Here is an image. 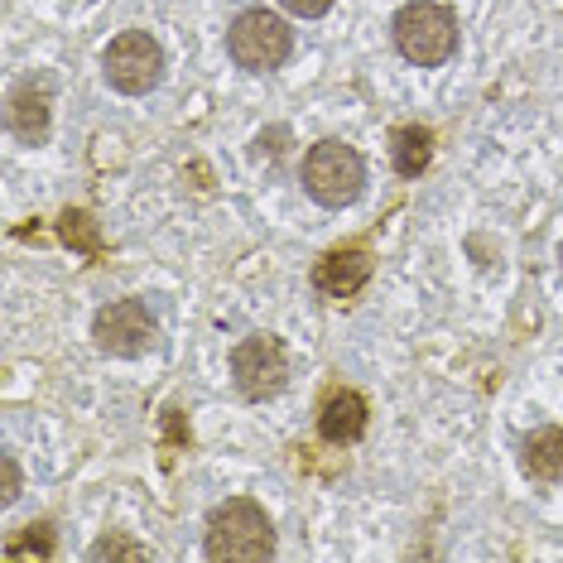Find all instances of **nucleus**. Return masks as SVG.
Listing matches in <instances>:
<instances>
[{
    "instance_id": "9",
    "label": "nucleus",
    "mask_w": 563,
    "mask_h": 563,
    "mask_svg": "<svg viewBox=\"0 0 563 563\" xmlns=\"http://www.w3.org/2000/svg\"><path fill=\"white\" fill-rule=\"evenodd\" d=\"M5 121H10V135L15 140H24V145H44L48 121H54V111H48V87L44 82H20L15 92H10Z\"/></svg>"
},
{
    "instance_id": "2",
    "label": "nucleus",
    "mask_w": 563,
    "mask_h": 563,
    "mask_svg": "<svg viewBox=\"0 0 563 563\" xmlns=\"http://www.w3.org/2000/svg\"><path fill=\"white\" fill-rule=\"evenodd\" d=\"M395 48L415 63V68H443L457 54V15L439 0H409L390 20Z\"/></svg>"
},
{
    "instance_id": "15",
    "label": "nucleus",
    "mask_w": 563,
    "mask_h": 563,
    "mask_svg": "<svg viewBox=\"0 0 563 563\" xmlns=\"http://www.w3.org/2000/svg\"><path fill=\"white\" fill-rule=\"evenodd\" d=\"M0 477H5V492H0V501H5V506H15V501H20V492H24V477H20L15 453H5V457H0Z\"/></svg>"
},
{
    "instance_id": "10",
    "label": "nucleus",
    "mask_w": 563,
    "mask_h": 563,
    "mask_svg": "<svg viewBox=\"0 0 563 563\" xmlns=\"http://www.w3.org/2000/svg\"><path fill=\"white\" fill-rule=\"evenodd\" d=\"M366 433V400L356 390H332L318 409V439L332 448H347Z\"/></svg>"
},
{
    "instance_id": "1",
    "label": "nucleus",
    "mask_w": 563,
    "mask_h": 563,
    "mask_svg": "<svg viewBox=\"0 0 563 563\" xmlns=\"http://www.w3.org/2000/svg\"><path fill=\"white\" fill-rule=\"evenodd\" d=\"M202 554H208L212 563H265V559H275L271 516H265L251 496H232V501L212 506L208 534H202Z\"/></svg>"
},
{
    "instance_id": "3",
    "label": "nucleus",
    "mask_w": 563,
    "mask_h": 563,
    "mask_svg": "<svg viewBox=\"0 0 563 563\" xmlns=\"http://www.w3.org/2000/svg\"><path fill=\"white\" fill-rule=\"evenodd\" d=\"M303 188L323 208H352L366 188V164L342 140H318L309 155H303Z\"/></svg>"
},
{
    "instance_id": "6",
    "label": "nucleus",
    "mask_w": 563,
    "mask_h": 563,
    "mask_svg": "<svg viewBox=\"0 0 563 563\" xmlns=\"http://www.w3.org/2000/svg\"><path fill=\"white\" fill-rule=\"evenodd\" d=\"M285 376H289V356L271 332H255V338H246L232 352V380L246 400H271V395H279L285 390Z\"/></svg>"
},
{
    "instance_id": "11",
    "label": "nucleus",
    "mask_w": 563,
    "mask_h": 563,
    "mask_svg": "<svg viewBox=\"0 0 563 563\" xmlns=\"http://www.w3.org/2000/svg\"><path fill=\"white\" fill-rule=\"evenodd\" d=\"M520 463L534 482H563V429H554V424L534 429L530 439H525Z\"/></svg>"
},
{
    "instance_id": "7",
    "label": "nucleus",
    "mask_w": 563,
    "mask_h": 563,
    "mask_svg": "<svg viewBox=\"0 0 563 563\" xmlns=\"http://www.w3.org/2000/svg\"><path fill=\"white\" fill-rule=\"evenodd\" d=\"M92 338L107 356H145L150 347H155L159 328H155V318H150V309L140 299H117V303H107V309H97Z\"/></svg>"
},
{
    "instance_id": "5",
    "label": "nucleus",
    "mask_w": 563,
    "mask_h": 563,
    "mask_svg": "<svg viewBox=\"0 0 563 563\" xmlns=\"http://www.w3.org/2000/svg\"><path fill=\"white\" fill-rule=\"evenodd\" d=\"M294 48V30L271 10H241L227 30V54L246 73H275Z\"/></svg>"
},
{
    "instance_id": "8",
    "label": "nucleus",
    "mask_w": 563,
    "mask_h": 563,
    "mask_svg": "<svg viewBox=\"0 0 563 563\" xmlns=\"http://www.w3.org/2000/svg\"><path fill=\"white\" fill-rule=\"evenodd\" d=\"M366 279H371V251H362V246L328 251L323 261L313 265V285H318V294H328V299H352Z\"/></svg>"
},
{
    "instance_id": "4",
    "label": "nucleus",
    "mask_w": 563,
    "mask_h": 563,
    "mask_svg": "<svg viewBox=\"0 0 563 563\" xmlns=\"http://www.w3.org/2000/svg\"><path fill=\"white\" fill-rule=\"evenodd\" d=\"M101 73H107V82L117 87L121 97H145L155 92L164 82V48L155 34L145 30H125L117 40L107 44V54H101Z\"/></svg>"
},
{
    "instance_id": "13",
    "label": "nucleus",
    "mask_w": 563,
    "mask_h": 563,
    "mask_svg": "<svg viewBox=\"0 0 563 563\" xmlns=\"http://www.w3.org/2000/svg\"><path fill=\"white\" fill-rule=\"evenodd\" d=\"M87 559L92 563H107V559H150V549L145 544H131V540H121V534H101V540L87 549Z\"/></svg>"
},
{
    "instance_id": "14",
    "label": "nucleus",
    "mask_w": 563,
    "mask_h": 563,
    "mask_svg": "<svg viewBox=\"0 0 563 563\" xmlns=\"http://www.w3.org/2000/svg\"><path fill=\"white\" fill-rule=\"evenodd\" d=\"M54 559V540H48V525H40V534H34V525H30V540H15V544H5V559Z\"/></svg>"
},
{
    "instance_id": "17",
    "label": "nucleus",
    "mask_w": 563,
    "mask_h": 563,
    "mask_svg": "<svg viewBox=\"0 0 563 563\" xmlns=\"http://www.w3.org/2000/svg\"><path fill=\"white\" fill-rule=\"evenodd\" d=\"M559 261H563V246H559Z\"/></svg>"
},
{
    "instance_id": "16",
    "label": "nucleus",
    "mask_w": 563,
    "mask_h": 563,
    "mask_svg": "<svg viewBox=\"0 0 563 563\" xmlns=\"http://www.w3.org/2000/svg\"><path fill=\"white\" fill-rule=\"evenodd\" d=\"M279 5H285L289 15H299V20H318V15H328L332 10V0H279Z\"/></svg>"
},
{
    "instance_id": "12",
    "label": "nucleus",
    "mask_w": 563,
    "mask_h": 563,
    "mask_svg": "<svg viewBox=\"0 0 563 563\" xmlns=\"http://www.w3.org/2000/svg\"><path fill=\"white\" fill-rule=\"evenodd\" d=\"M390 159H395V174L400 178H419L433 159V135L424 125H400V131L390 135Z\"/></svg>"
}]
</instances>
